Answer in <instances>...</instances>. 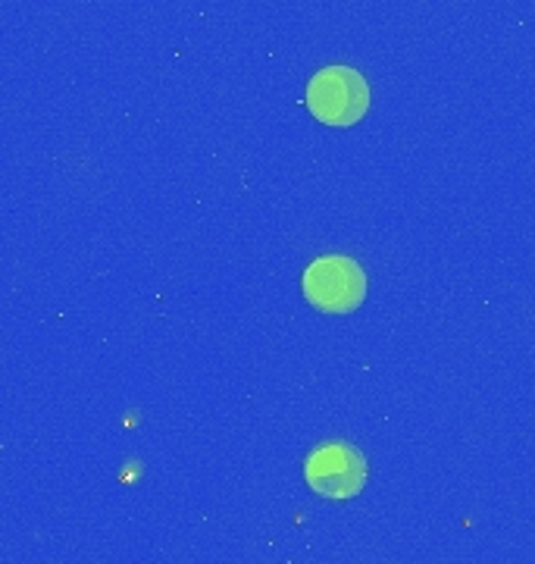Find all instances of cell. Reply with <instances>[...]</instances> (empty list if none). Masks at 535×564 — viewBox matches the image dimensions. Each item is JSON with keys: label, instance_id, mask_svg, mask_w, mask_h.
Listing matches in <instances>:
<instances>
[{"label": "cell", "instance_id": "3957f363", "mask_svg": "<svg viewBox=\"0 0 535 564\" xmlns=\"http://www.w3.org/2000/svg\"><path fill=\"white\" fill-rule=\"evenodd\" d=\"M304 477L326 499H351L367 486V458L348 443H323L307 455Z\"/></svg>", "mask_w": 535, "mask_h": 564}, {"label": "cell", "instance_id": "6da1fadb", "mask_svg": "<svg viewBox=\"0 0 535 564\" xmlns=\"http://www.w3.org/2000/svg\"><path fill=\"white\" fill-rule=\"evenodd\" d=\"M307 107L319 122L351 126L370 110V85L351 66H323L307 82Z\"/></svg>", "mask_w": 535, "mask_h": 564}, {"label": "cell", "instance_id": "7a4b0ae2", "mask_svg": "<svg viewBox=\"0 0 535 564\" xmlns=\"http://www.w3.org/2000/svg\"><path fill=\"white\" fill-rule=\"evenodd\" d=\"M304 295L326 314H348L367 299V273L354 258L326 254L304 270Z\"/></svg>", "mask_w": 535, "mask_h": 564}]
</instances>
